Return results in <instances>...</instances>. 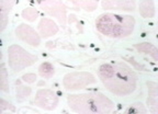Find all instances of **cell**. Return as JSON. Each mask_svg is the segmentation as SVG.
<instances>
[{
	"instance_id": "21",
	"label": "cell",
	"mask_w": 158,
	"mask_h": 114,
	"mask_svg": "<svg viewBox=\"0 0 158 114\" xmlns=\"http://www.w3.org/2000/svg\"><path fill=\"white\" fill-rule=\"evenodd\" d=\"M94 2H96V1H78L77 3H79V5L81 6L82 8H85L86 10H88V11H94V8L90 7V5H94Z\"/></svg>"
},
{
	"instance_id": "6",
	"label": "cell",
	"mask_w": 158,
	"mask_h": 114,
	"mask_svg": "<svg viewBox=\"0 0 158 114\" xmlns=\"http://www.w3.org/2000/svg\"><path fill=\"white\" fill-rule=\"evenodd\" d=\"M58 97L51 90L43 89L37 91L36 96H35L34 103L41 109L47 110V111H52L58 104Z\"/></svg>"
},
{
	"instance_id": "2",
	"label": "cell",
	"mask_w": 158,
	"mask_h": 114,
	"mask_svg": "<svg viewBox=\"0 0 158 114\" xmlns=\"http://www.w3.org/2000/svg\"><path fill=\"white\" fill-rule=\"evenodd\" d=\"M67 102L70 109L82 114H106L114 108L113 102L101 93L69 94Z\"/></svg>"
},
{
	"instance_id": "16",
	"label": "cell",
	"mask_w": 158,
	"mask_h": 114,
	"mask_svg": "<svg viewBox=\"0 0 158 114\" xmlns=\"http://www.w3.org/2000/svg\"><path fill=\"white\" fill-rule=\"evenodd\" d=\"M22 17L24 18L25 20L27 21H34L37 18V11L33 8H27V9H24L22 12Z\"/></svg>"
},
{
	"instance_id": "24",
	"label": "cell",
	"mask_w": 158,
	"mask_h": 114,
	"mask_svg": "<svg viewBox=\"0 0 158 114\" xmlns=\"http://www.w3.org/2000/svg\"><path fill=\"white\" fill-rule=\"evenodd\" d=\"M22 79L24 81H27V83H33V82L36 80V75H33V74H27L24 75L22 77Z\"/></svg>"
},
{
	"instance_id": "4",
	"label": "cell",
	"mask_w": 158,
	"mask_h": 114,
	"mask_svg": "<svg viewBox=\"0 0 158 114\" xmlns=\"http://www.w3.org/2000/svg\"><path fill=\"white\" fill-rule=\"evenodd\" d=\"M36 57L27 53L19 45H11L8 50V60L11 69L18 72L33 65L36 62Z\"/></svg>"
},
{
	"instance_id": "17",
	"label": "cell",
	"mask_w": 158,
	"mask_h": 114,
	"mask_svg": "<svg viewBox=\"0 0 158 114\" xmlns=\"http://www.w3.org/2000/svg\"><path fill=\"white\" fill-rule=\"evenodd\" d=\"M126 113H137V114H145L147 113L146 109L144 108L143 104L141 103H136V104H133L132 107H130L126 111Z\"/></svg>"
},
{
	"instance_id": "13",
	"label": "cell",
	"mask_w": 158,
	"mask_h": 114,
	"mask_svg": "<svg viewBox=\"0 0 158 114\" xmlns=\"http://www.w3.org/2000/svg\"><path fill=\"white\" fill-rule=\"evenodd\" d=\"M39 72L40 75L44 78H52L54 76V66L52 64H49V63H43L39 68Z\"/></svg>"
},
{
	"instance_id": "25",
	"label": "cell",
	"mask_w": 158,
	"mask_h": 114,
	"mask_svg": "<svg viewBox=\"0 0 158 114\" xmlns=\"http://www.w3.org/2000/svg\"><path fill=\"white\" fill-rule=\"evenodd\" d=\"M6 108H12V109H13V107H11V105H10L7 101H5V100L1 99V100H0V110L3 112L6 110ZM13 110H15V109H13Z\"/></svg>"
},
{
	"instance_id": "20",
	"label": "cell",
	"mask_w": 158,
	"mask_h": 114,
	"mask_svg": "<svg viewBox=\"0 0 158 114\" xmlns=\"http://www.w3.org/2000/svg\"><path fill=\"white\" fill-rule=\"evenodd\" d=\"M12 8V2L11 1H1L0 2V9H1V12L3 13H9V11L11 10Z\"/></svg>"
},
{
	"instance_id": "9",
	"label": "cell",
	"mask_w": 158,
	"mask_h": 114,
	"mask_svg": "<svg viewBox=\"0 0 158 114\" xmlns=\"http://www.w3.org/2000/svg\"><path fill=\"white\" fill-rule=\"evenodd\" d=\"M103 9H115V10H125L131 11L135 7L134 1H102Z\"/></svg>"
},
{
	"instance_id": "11",
	"label": "cell",
	"mask_w": 158,
	"mask_h": 114,
	"mask_svg": "<svg viewBox=\"0 0 158 114\" xmlns=\"http://www.w3.org/2000/svg\"><path fill=\"white\" fill-rule=\"evenodd\" d=\"M134 48L138 51V52L145 53V54H149L154 58V60L158 59V50L156 46H154L151 43H139V44L134 45Z\"/></svg>"
},
{
	"instance_id": "19",
	"label": "cell",
	"mask_w": 158,
	"mask_h": 114,
	"mask_svg": "<svg viewBox=\"0 0 158 114\" xmlns=\"http://www.w3.org/2000/svg\"><path fill=\"white\" fill-rule=\"evenodd\" d=\"M147 104H148V107L151 108L153 113L157 112V97H151V96H149L147 99Z\"/></svg>"
},
{
	"instance_id": "23",
	"label": "cell",
	"mask_w": 158,
	"mask_h": 114,
	"mask_svg": "<svg viewBox=\"0 0 158 114\" xmlns=\"http://www.w3.org/2000/svg\"><path fill=\"white\" fill-rule=\"evenodd\" d=\"M124 59H125V60H127V62L130 63V64H132V65H133V66L136 68V69H138V70H146V69H145V67H144L143 65L138 64V63L136 62V60L134 59V58H124Z\"/></svg>"
},
{
	"instance_id": "22",
	"label": "cell",
	"mask_w": 158,
	"mask_h": 114,
	"mask_svg": "<svg viewBox=\"0 0 158 114\" xmlns=\"http://www.w3.org/2000/svg\"><path fill=\"white\" fill-rule=\"evenodd\" d=\"M0 22H1L0 30L3 31V30H5L6 25H7V22H8V14H7V13H3V12L0 13Z\"/></svg>"
},
{
	"instance_id": "5",
	"label": "cell",
	"mask_w": 158,
	"mask_h": 114,
	"mask_svg": "<svg viewBox=\"0 0 158 114\" xmlns=\"http://www.w3.org/2000/svg\"><path fill=\"white\" fill-rule=\"evenodd\" d=\"M96 82L94 75L86 71H78L73 74H67L64 77L63 83L67 90H79L86 88L89 84Z\"/></svg>"
},
{
	"instance_id": "1",
	"label": "cell",
	"mask_w": 158,
	"mask_h": 114,
	"mask_svg": "<svg viewBox=\"0 0 158 114\" xmlns=\"http://www.w3.org/2000/svg\"><path fill=\"white\" fill-rule=\"evenodd\" d=\"M99 77L104 87L115 96H128L133 93L136 88V75L125 65H101L99 68Z\"/></svg>"
},
{
	"instance_id": "8",
	"label": "cell",
	"mask_w": 158,
	"mask_h": 114,
	"mask_svg": "<svg viewBox=\"0 0 158 114\" xmlns=\"http://www.w3.org/2000/svg\"><path fill=\"white\" fill-rule=\"evenodd\" d=\"M15 34L21 41L32 45V46H37L40 44V42H41L39 34L33 30L32 27L27 24L19 25L17 27V30H15Z\"/></svg>"
},
{
	"instance_id": "10",
	"label": "cell",
	"mask_w": 158,
	"mask_h": 114,
	"mask_svg": "<svg viewBox=\"0 0 158 114\" xmlns=\"http://www.w3.org/2000/svg\"><path fill=\"white\" fill-rule=\"evenodd\" d=\"M39 31H40V34L42 35V36L49 37L52 36V35L56 34L57 31H58V26L52 20L43 19L39 24Z\"/></svg>"
},
{
	"instance_id": "7",
	"label": "cell",
	"mask_w": 158,
	"mask_h": 114,
	"mask_svg": "<svg viewBox=\"0 0 158 114\" xmlns=\"http://www.w3.org/2000/svg\"><path fill=\"white\" fill-rule=\"evenodd\" d=\"M39 3H42V8L46 11L48 14L53 15L63 24L66 23V9L65 6L60 1H39Z\"/></svg>"
},
{
	"instance_id": "12",
	"label": "cell",
	"mask_w": 158,
	"mask_h": 114,
	"mask_svg": "<svg viewBox=\"0 0 158 114\" xmlns=\"http://www.w3.org/2000/svg\"><path fill=\"white\" fill-rule=\"evenodd\" d=\"M139 12L144 18H153L155 15V6L153 1H142L139 5Z\"/></svg>"
},
{
	"instance_id": "3",
	"label": "cell",
	"mask_w": 158,
	"mask_h": 114,
	"mask_svg": "<svg viewBox=\"0 0 158 114\" xmlns=\"http://www.w3.org/2000/svg\"><path fill=\"white\" fill-rule=\"evenodd\" d=\"M96 25L98 31L102 34L120 39V37H126L133 33L135 20L131 15L106 13L97 19Z\"/></svg>"
},
{
	"instance_id": "18",
	"label": "cell",
	"mask_w": 158,
	"mask_h": 114,
	"mask_svg": "<svg viewBox=\"0 0 158 114\" xmlns=\"http://www.w3.org/2000/svg\"><path fill=\"white\" fill-rule=\"evenodd\" d=\"M147 87H148V90H149V96H151V97H157V94H158L157 83L153 81H148Z\"/></svg>"
},
{
	"instance_id": "14",
	"label": "cell",
	"mask_w": 158,
	"mask_h": 114,
	"mask_svg": "<svg viewBox=\"0 0 158 114\" xmlns=\"http://www.w3.org/2000/svg\"><path fill=\"white\" fill-rule=\"evenodd\" d=\"M0 88L5 92H9V82H8V74L7 69L5 67H1L0 69Z\"/></svg>"
},
{
	"instance_id": "15",
	"label": "cell",
	"mask_w": 158,
	"mask_h": 114,
	"mask_svg": "<svg viewBox=\"0 0 158 114\" xmlns=\"http://www.w3.org/2000/svg\"><path fill=\"white\" fill-rule=\"evenodd\" d=\"M30 94H31V88L24 86H20L19 88H17V99L19 100V102H22L24 99H27Z\"/></svg>"
}]
</instances>
